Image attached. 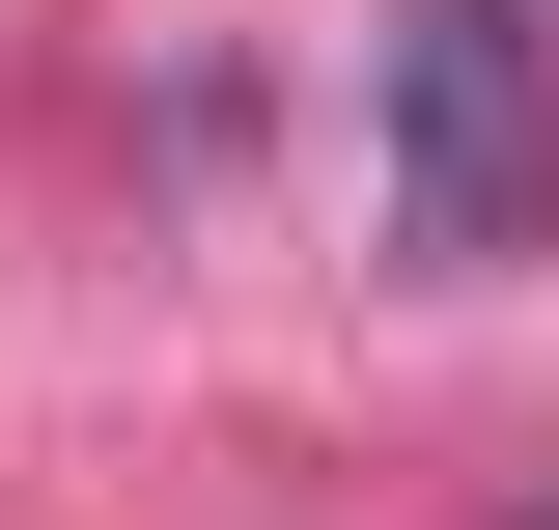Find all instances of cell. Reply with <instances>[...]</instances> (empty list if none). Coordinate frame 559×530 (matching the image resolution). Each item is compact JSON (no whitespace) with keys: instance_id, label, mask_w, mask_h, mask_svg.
Returning a JSON list of instances; mask_svg holds the SVG:
<instances>
[{"instance_id":"obj_1","label":"cell","mask_w":559,"mask_h":530,"mask_svg":"<svg viewBox=\"0 0 559 530\" xmlns=\"http://www.w3.org/2000/svg\"><path fill=\"white\" fill-rule=\"evenodd\" d=\"M364 224H392V279H532L559 252V0H392Z\"/></svg>"}]
</instances>
